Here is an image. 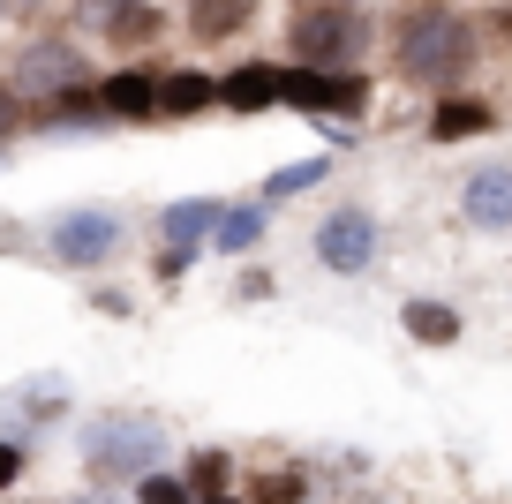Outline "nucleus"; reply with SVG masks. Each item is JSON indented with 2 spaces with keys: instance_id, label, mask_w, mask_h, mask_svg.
<instances>
[{
  "instance_id": "3",
  "label": "nucleus",
  "mask_w": 512,
  "mask_h": 504,
  "mask_svg": "<svg viewBox=\"0 0 512 504\" xmlns=\"http://www.w3.org/2000/svg\"><path fill=\"white\" fill-rule=\"evenodd\" d=\"M369 83L339 76V68H287V106H317V113H362Z\"/></svg>"
},
{
  "instance_id": "4",
  "label": "nucleus",
  "mask_w": 512,
  "mask_h": 504,
  "mask_svg": "<svg viewBox=\"0 0 512 504\" xmlns=\"http://www.w3.org/2000/svg\"><path fill=\"white\" fill-rule=\"evenodd\" d=\"M113 241H121V219H113V211H76V219L53 226V256H61V264H98Z\"/></svg>"
},
{
  "instance_id": "8",
  "label": "nucleus",
  "mask_w": 512,
  "mask_h": 504,
  "mask_svg": "<svg viewBox=\"0 0 512 504\" xmlns=\"http://www.w3.org/2000/svg\"><path fill=\"white\" fill-rule=\"evenodd\" d=\"M482 128H490V106H482V98H452V106H437L430 136L452 143V136H482Z\"/></svg>"
},
{
  "instance_id": "14",
  "label": "nucleus",
  "mask_w": 512,
  "mask_h": 504,
  "mask_svg": "<svg viewBox=\"0 0 512 504\" xmlns=\"http://www.w3.org/2000/svg\"><path fill=\"white\" fill-rule=\"evenodd\" d=\"M136 504H196V497H189V482H181V474H151V482L136 489Z\"/></svg>"
},
{
  "instance_id": "7",
  "label": "nucleus",
  "mask_w": 512,
  "mask_h": 504,
  "mask_svg": "<svg viewBox=\"0 0 512 504\" xmlns=\"http://www.w3.org/2000/svg\"><path fill=\"white\" fill-rule=\"evenodd\" d=\"M219 98H226V106H241V113L272 106V98H287V68H234V76L219 83Z\"/></svg>"
},
{
  "instance_id": "17",
  "label": "nucleus",
  "mask_w": 512,
  "mask_h": 504,
  "mask_svg": "<svg viewBox=\"0 0 512 504\" xmlns=\"http://www.w3.org/2000/svg\"><path fill=\"white\" fill-rule=\"evenodd\" d=\"M317 181V166H294V174H272V196H294V189H309Z\"/></svg>"
},
{
  "instance_id": "11",
  "label": "nucleus",
  "mask_w": 512,
  "mask_h": 504,
  "mask_svg": "<svg viewBox=\"0 0 512 504\" xmlns=\"http://www.w3.org/2000/svg\"><path fill=\"white\" fill-rule=\"evenodd\" d=\"M189 31L196 38H226V31H241V16H249V0H189Z\"/></svg>"
},
{
  "instance_id": "6",
  "label": "nucleus",
  "mask_w": 512,
  "mask_h": 504,
  "mask_svg": "<svg viewBox=\"0 0 512 504\" xmlns=\"http://www.w3.org/2000/svg\"><path fill=\"white\" fill-rule=\"evenodd\" d=\"M460 204H467V219H475V226H512V174H505V166L475 174Z\"/></svg>"
},
{
  "instance_id": "15",
  "label": "nucleus",
  "mask_w": 512,
  "mask_h": 504,
  "mask_svg": "<svg viewBox=\"0 0 512 504\" xmlns=\"http://www.w3.org/2000/svg\"><path fill=\"white\" fill-rule=\"evenodd\" d=\"M204 219H211L204 204H181V211H166V234H174V249H189V241L204 234Z\"/></svg>"
},
{
  "instance_id": "20",
  "label": "nucleus",
  "mask_w": 512,
  "mask_h": 504,
  "mask_svg": "<svg viewBox=\"0 0 512 504\" xmlns=\"http://www.w3.org/2000/svg\"><path fill=\"white\" fill-rule=\"evenodd\" d=\"M211 504H234V497H211Z\"/></svg>"
},
{
  "instance_id": "12",
  "label": "nucleus",
  "mask_w": 512,
  "mask_h": 504,
  "mask_svg": "<svg viewBox=\"0 0 512 504\" xmlns=\"http://www.w3.org/2000/svg\"><path fill=\"white\" fill-rule=\"evenodd\" d=\"M106 106L113 113H159V76H113L106 83Z\"/></svg>"
},
{
  "instance_id": "13",
  "label": "nucleus",
  "mask_w": 512,
  "mask_h": 504,
  "mask_svg": "<svg viewBox=\"0 0 512 504\" xmlns=\"http://www.w3.org/2000/svg\"><path fill=\"white\" fill-rule=\"evenodd\" d=\"M151 31H159V8H136V0L106 16V38H113V46H144Z\"/></svg>"
},
{
  "instance_id": "10",
  "label": "nucleus",
  "mask_w": 512,
  "mask_h": 504,
  "mask_svg": "<svg viewBox=\"0 0 512 504\" xmlns=\"http://www.w3.org/2000/svg\"><path fill=\"white\" fill-rule=\"evenodd\" d=\"M204 98H219V91H211V76H196V68H174V76H159V106H166V113H196Z\"/></svg>"
},
{
  "instance_id": "5",
  "label": "nucleus",
  "mask_w": 512,
  "mask_h": 504,
  "mask_svg": "<svg viewBox=\"0 0 512 504\" xmlns=\"http://www.w3.org/2000/svg\"><path fill=\"white\" fill-rule=\"evenodd\" d=\"M369 249H377V226H369L362 211H339V219H324V234H317V256L332 271H362Z\"/></svg>"
},
{
  "instance_id": "19",
  "label": "nucleus",
  "mask_w": 512,
  "mask_h": 504,
  "mask_svg": "<svg viewBox=\"0 0 512 504\" xmlns=\"http://www.w3.org/2000/svg\"><path fill=\"white\" fill-rule=\"evenodd\" d=\"M0 482H16V452L8 444H0Z\"/></svg>"
},
{
  "instance_id": "2",
  "label": "nucleus",
  "mask_w": 512,
  "mask_h": 504,
  "mask_svg": "<svg viewBox=\"0 0 512 504\" xmlns=\"http://www.w3.org/2000/svg\"><path fill=\"white\" fill-rule=\"evenodd\" d=\"M287 38H294V53H302L309 68H332V61H354V53H362L369 23H362V8H339V0H317V8H294Z\"/></svg>"
},
{
  "instance_id": "16",
  "label": "nucleus",
  "mask_w": 512,
  "mask_h": 504,
  "mask_svg": "<svg viewBox=\"0 0 512 504\" xmlns=\"http://www.w3.org/2000/svg\"><path fill=\"white\" fill-rule=\"evenodd\" d=\"M219 241H226V249H241V241H256V211H234V219H219Z\"/></svg>"
},
{
  "instance_id": "9",
  "label": "nucleus",
  "mask_w": 512,
  "mask_h": 504,
  "mask_svg": "<svg viewBox=\"0 0 512 504\" xmlns=\"http://www.w3.org/2000/svg\"><path fill=\"white\" fill-rule=\"evenodd\" d=\"M407 331L430 339V347H452V339H460V316H452L445 301H407Z\"/></svg>"
},
{
  "instance_id": "18",
  "label": "nucleus",
  "mask_w": 512,
  "mask_h": 504,
  "mask_svg": "<svg viewBox=\"0 0 512 504\" xmlns=\"http://www.w3.org/2000/svg\"><path fill=\"white\" fill-rule=\"evenodd\" d=\"M8 128H16V98L0 91V136H8Z\"/></svg>"
},
{
  "instance_id": "1",
  "label": "nucleus",
  "mask_w": 512,
  "mask_h": 504,
  "mask_svg": "<svg viewBox=\"0 0 512 504\" xmlns=\"http://www.w3.org/2000/svg\"><path fill=\"white\" fill-rule=\"evenodd\" d=\"M467 23L452 16V8H407L400 16V61L415 68V76H460L467 68Z\"/></svg>"
}]
</instances>
